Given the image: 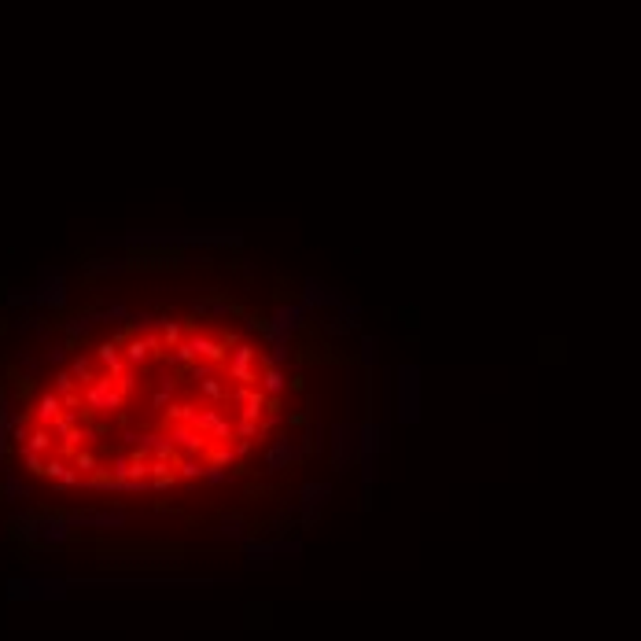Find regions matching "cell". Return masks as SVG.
<instances>
[{"mask_svg":"<svg viewBox=\"0 0 641 641\" xmlns=\"http://www.w3.org/2000/svg\"><path fill=\"white\" fill-rule=\"evenodd\" d=\"M70 372H74V380L82 384V387H89V384H96V380H100V372H96L93 358H85V354H77V358L70 361Z\"/></svg>","mask_w":641,"mask_h":641,"instance_id":"19","label":"cell"},{"mask_svg":"<svg viewBox=\"0 0 641 641\" xmlns=\"http://www.w3.org/2000/svg\"><path fill=\"white\" fill-rule=\"evenodd\" d=\"M96 361H100V369L107 372V376H114V380L129 372V361H126V354H122V347L111 343V339H103V343L96 347Z\"/></svg>","mask_w":641,"mask_h":641,"instance_id":"4","label":"cell"},{"mask_svg":"<svg viewBox=\"0 0 641 641\" xmlns=\"http://www.w3.org/2000/svg\"><path fill=\"white\" fill-rule=\"evenodd\" d=\"M303 317H306V303H295V306H280L277 313H273L269 324H277V329L292 332V329H299V324H303Z\"/></svg>","mask_w":641,"mask_h":641,"instance_id":"14","label":"cell"},{"mask_svg":"<svg viewBox=\"0 0 641 641\" xmlns=\"http://www.w3.org/2000/svg\"><path fill=\"white\" fill-rule=\"evenodd\" d=\"M63 358H67V343H59V347L48 350V361H63Z\"/></svg>","mask_w":641,"mask_h":641,"instance_id":"36","label":"cell"},{"mask_svg":"<svg viewBox=\"0 0 641 641\" xmlns=\"http://www.w3.org/2000/svg\"><path fill=\"white\" fill-rule=\"evenodd\" d=\"M52 391H56V395L63 398V395H70V391H82V384L74 380V372H70V369H59V372H56V380H52Z\"/></svg>","mask_w":641,"mask_h":641,"instance_id":"24","label":"cell"},{"mask_svg":"<svg viewBox=\"0 0 641 641\" xmlns=\"http://www.w3.org/2000/svg\"><path fill=\"white\" fill-rule=\"evenodd\" d=\"M100 553H107V557H181V549L155 545V542H103Z\"/></svg>","mask_w":641,"mask_h":641,"instance_id":"1","label":"cell"},{"mask_svg":"<svg viewBox=\"0 0 641 641\" xmlns=\"http://www.w3.org/2000/svg\"><path fill=\"white\" fill-rule=\"evenodd\" d=\"M177 476L181 479H203L206 476V461H203V457H181Z\"/></svg>","mask_w":641,"mask_h":641,"instance_id":"21","label":"cell"},{"mask_svg":"<svg viewBox=\"0 0 641 641\" xmlns=\"http://www.w3.org/2000/svg\"><path fill=\"white\" fill-rule=\"evenodd\" d=\"M188 332H185V324L181 321H174V317H163V343H166V350H174L181 339H185Z\"/></svg>","mask_w":641,"mask_h":641,"instance_id":"22","label":"cell"},{"mask_svg":"<svg viewBox=\"0 0 641 641\" xmlns=\"http://www.w3.org/2000/svg\"><path fill=\"white\" fill-rule=\"evenodd\" d=\"M63 416V398L56 395V391H45L41 398L33 402V424H45V428H52Z\"/></svg>","mask_w":641,"mask_h":641,"instance_id":"8","label":"cell"},{"mask_svg":"<svg viewBox=\"0 0 641 641\" xmlns=\"http://www.w3.org/2000/svg\"><path fill=\"white\" fill-rule=\"evenodd\" d=\"M195 413H199V405L195 402H169L163 409V428H174V424H192Z\"/></svg>","mask_w":641,"mask_h":641,"instance_id":"11","label":"cell"},{"mask_svg":"<svg viewBox=\"0 0 641 641\" xmlns=\"http://www.w3.org/2000/svg\"><path fill=\"white\" fill-rule=\"evenodd\" d=\"M273 549H277V553H287V557H299V553H303V542L287 538V542H273Z\"/></svg>","mask_w":641,"mask_h":641,"instance_id":"33","label":"cell"},{"mask_svg":"<svg viewBox=\"0 0 641 641\" xmlns=\"http://www.w3.org/2000/svg\"><path fill=\"white\" fill-rule=\"evenodd\" d=\"M329 498H332L329 483H303V487H299V502H303L306 508H317V505H324Z\"/></svg>","mask_w":641,"mask_h":641,"instance_id":"16","label":"cell"},{"mask_svg":"<svg viewBox=\"0 0 641 641\" xmlns=\"http://www.w3.org/2000/svg\"><path fill=\"white\" fill-rule=\"evenodd\" d=\"M56 442H59V439H56V431H52V428L33 424V428H30V439H26L19 450H30V453H45V457H52V453H56Z\"/></svg>","mask_w":641,"mask_h":641,"instance_id":"9","label":"cell"},{"mask_svg":"<svg viewBox=\"0 0 641 641\" xmlns=\"http://www.w3.org/2000/svg\"><path fill=\"white\" fill-rule=\"evenodd\" d=\"M203 461L214 465V468H236V446H232V442H211V450H206Z\"/></svg>","mask_w":641,"mask_h":641,"instance_id":"12","label":"cell"},{"mask_svg":"<svg viewBox=\"0 0 641 641\" xmlns=\"http://www.w3.org/2000/svg\"><path fill=\"white\" fill-rule=\"evenodd\" d=\"M398 421H416V369H402V398H398Z\"/></svg>","mask_w":641,"mask_h":641,"instance_id":"7","label":"cell"},{"mask_svg":"<svg viewBox=\"0 0 641 641\" xmlns=\"http://www.w3.org/2000/svg\"><path fill=\"white\" fill-rule=\"evenodd\" d=\"M4 494H8L11 502H19V498H26V487H22L15 476H8V479H4Z\"/></svg>","mask_w":641,"mask_h":641,"instance_id":"31","label":"cell"},{"mask_svg":"<svg viewBox=\"0 0 641 641\" xmlns=\"http://www.w3.org/2000/svg\"><path fill=\"white\" fill-rule=\"evenodd\" d=\"M361 361H365V365L376 361V339H365V343H361Z\"/></svg>","mask_w":641,"mask_h":641,"instance_id":"34","label":"cell"},{"mask_svg":"<svg viewBox=\"0 0 641 641\" xmlns=\"http://www.w3.org/2000/svg\"><path fill=\"white\" fill-rule=\"evenodd\" d=\"M8 597H63V582H11Z\"/></svg>","mask_w":641,"mask_h":641,"instance_id":"10","label":"cell"},{"mask_svg":"<svg viewBox=\"0 0 641 641\" xmlns=\"http://www.w3.org/2000/svg\"><path fill=\"white\" fill-rule=\"evenodd\" d=\"M350 453H354V439H350V424H347V421H339V424L332 428V465L339 468V472H347Z\"/></svg>","mask_w":641,"mask_h":641,"instance_id":"6","label":"cell"},{"mask_svg":"<svg viewBox=\"0 0 641 641\" xmlns=\"http://www.w3.org/2000/svg\"><path fill=\"white\" fill-rule=\"evenodd\" d=\"M229 361H236V365H255L258 361V350L251 347V343H236L229 350Z\"/></svg>","mask_w":641,"mask_h":641,"instance_id":"26","label":"cell"},{"mask_svg":"<svg viewBox=\"0 0 641 641\" xmlns=\"http://www.w3.org/2000/svg\"><path fill=\"white\" fill-rule=\"evenodd\" d=\"M262 435V421H247V416H236V439H258Z\"/></svg>","mask_w":641,"mask_h":641,"instance_id":"27","label":"cell"},{"mask_svg":"<svg viewBox=\"0 0 641 641\" xmlns=\"http://www.w3.org/2000/svg\"><path fill=\"white\" fill-rule=\"evenodd\" d=\"M262 391H266L269 398H280L284 391H287V376H284V369H262Z\"/></svg>","mask_w":641,"mask_h":641,"instance_id":"18","label":"cell"},{"mask_svg":"<svg viewBox=\"0 0 641 641\" xmlns=\"http://www.w3.org/2000/svg\"><path fill=\"white\" fill-rule=\"evenodd\" d=\"M89 329H93V313H85V317H74L67 324V339H82Z\"/></svg>","mask_w":641,"mask_h":641,"instance_id":"29","label":"cell"},{"mask_svg":"<svg viewBox=\"0 0 641 641\" xmlns=\"http://www.w3.org/2000/svg\"><path fill=\"white\" fill-rule=\"evenodd\" d=\"M188 339H192L195 358H199V361H211V365H218V369H225V361H229V347L221 343L218 335H206V332H199V329H188Z\"/></svg>","mask_w":641,"mask_h":641,"instance_id":"3","label":"cell"},{"mask_svg":"<svg viewBox=\"0 0 641 641\" xmlns=\"http://www.w3.org/2000/svg\"><path fill=\"white\" fill-rule=\"evenodd\" d=\"M199 398H203L206 405H225V398H229L225 380H218V372L206 376V380H199Z\"/></svg>","mask_w":641,"mask_h":641,"instance_id":"15","label":"cell"},{"mask_svg":"<svg viewBox=\"0 0 641 641\" xmlns=\"http://www.w3.org/2000/svg\"><path fill=\"white\" fill-rule=\"evenodd\" d=\"M166 435L177 442V450L185 453V457H206V450H211V435H203V431H195L192 424H174V428H166Z\"/></svg>","mask_w":641,"mask_h":641,"instance_id":"2","label":"cell"},{"mask_svg":"<svg viewBox=\"0 0 641 641\" xmlns=\"http://www.w3.org/2000/svg\"><path fill=\"white\" fill-rule=\"evenodd\" d=\"M19 457H22V465H26V472H30V476H45V465H48V457H45V453L19 450Z\"/></svg>","mask_w":641,"mask_h":641,"instance_id":"25","label":"cell"},{"mask_svg":"<svg viewBox=\"0 0 641 641\" xmlns=\"http://www.w3.org/2000/svg\"><path fill=\"white\" fill-rule=\"evenodd\" d=\"M114 384H119V391H122V395L129 398V395L137 391V369H129V372H126V376H119Z\"/></svg>","mask_w":641,"mask_h":641,"instance_id":"32","label":"cell"},{"mask_svg":"<svg viewBox=\"0 0 641 641\" xmlns=\"http://www.w3.org/2000/svg\"><path fill=\"white\" fill-rule=\"evenodd\" d=\"M218 339H221V343H225V347H229V350H232V347H236V343H243V339H240V335H236V332H221V335H218Z\"/></svg>","mask_w":641,"mask_h":641,"instance_id":"35","label":"cell"},{"mask_svg":"<svg viewBox=\"0 0 641 641\" xmlns=\"http://www.w3.org/2000/svg\"><path fill=\"white\" fill-rule=\"evenodd\" d=\"M122 354H126V361H129V369H140V365L151 358V343H148V335H133V339H129V343L122 347Z\"/></svg>","mask_w":641,"mask_h":641,"instance_id":"13","label":"cell"},{"mask_svg":"<svg viewBox=\"0 0 641 641\" xmlns=\"http://www.w3.org/2000/svg\"><path fill=\"white\" fill-rule=\"evenodd\" d=\"M292 461H299V446L287 435H277L273 446L266 450V472H280V468H287Z\"/></svg>","mask_w":641,"mask_h":641,"instance_id":"5","label":"cell"},{"mask_svg":"<svg viewBox=\"0 0 641 641\" xmlns=\"http://www.w3.org/2000/svg\"><path fill=\"white\" fill-rule=\"evenodd\" d=\"M211 487H221V483H229V468H214V465H206V476H203Z\"/></svg>","mask_w":641,"mask_h":641,"instance_id":"30","label":"cell"},{"mask_svg":"<svg viewBox=\"0 0 641 641\" xmlns=\"http://www.w3.org/2000/svg\"><path fill=\"white\" fill-rule=\"evenodd\" d=\"M218 534L221 538H243V520L240 516H229V520H221V527H218Z\"/></svg>","mask_w":641,"mask_h":641,"instance_id":"28","label":"cell"},{"mask_svg":"<svg viewBox=\"0 0 641 641\" xmlns=\"http://www.w3.org/2000/svg\"><path fill=\"white\" fill-rule=\"evenodd\" d=\"M266 413H284V402H280V398H269V405H266Z\"/></svg>","mask_w":641,"mask_h":641,"instance_id":"37","label":"cell"},{"mask_svg":"<svg viewBox=\"0 0 641 641\" xmlns=\"http://www.w3.org/2000/svg\"><path fill=\"white\" fill-rule=\"evenodd\" d=\"M119 483H122V479L114 476L111 468H103V465H100L93 476H85V483H82V487H89V490H114V494H119Z\"/></svg>","mask_w":641,"mask_h":641,"instance_id":"17","label":"cell"},{"mask_svg":"<svg viewBox=\"0 0 641 641\" xmlns=\"http://www.w3.org/2000/svg\"><path fill=\"white\" fill-rule=\"evenodd\" d=\"M177 376H163V384H159V391L151 395V409H166L169 402H177L174 395H177Z\"/></svg>","mask_w":641,"mask_h":641,"instance_id":"20","label":"cell"},{"mask_svg":"<svg viewBox=\"0 0 641 641\" xmlns=\"http://www.w3.org/2000/svg\"><path fill=\"white\" fill-rule=\"evenodd\" d=\"M70 465H74V468H77V472H82V476H93L96 468H100V457H96L93 450H89V446H82V450L74 453V461H70Z\"/></svg>","mask_w":641,"mask_h":641,"instance_id":"23","label":"cell"}]
</instances>
